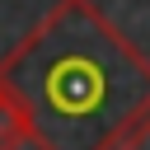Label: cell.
Wrapping results in <instances>:
<instances>
[{
    "label": "cell",
    "mask_w": 150,
    "mask_h": 150,
    "mask_svg": "<svg viewBox=\"0 0 150 150\" xmlns=\"http://www.w3.org/2000/svg\"><path fill=\"white\" fill-rule=\"evenodd\" d=\"M145 112L150 56L94 0H56L0 56V150H112Z\"/></svg>",
    "instance_id": "cell-1"
},
{
    "label": "cell",
    "mask_w": 150,
    "mask_h": 150,
    "mask_svg": "<svg viewBox=\"0 0 150 150\" xmlns=\"http://www.w3.org/2000/svg\"><path fill=\"white\" fill-rule=\"evenodd\" d=\"M112 150H150V112H145V117H141V122H136Z\"/></svg>",
    "instance_id": "cell-2"
}]
</instances>
